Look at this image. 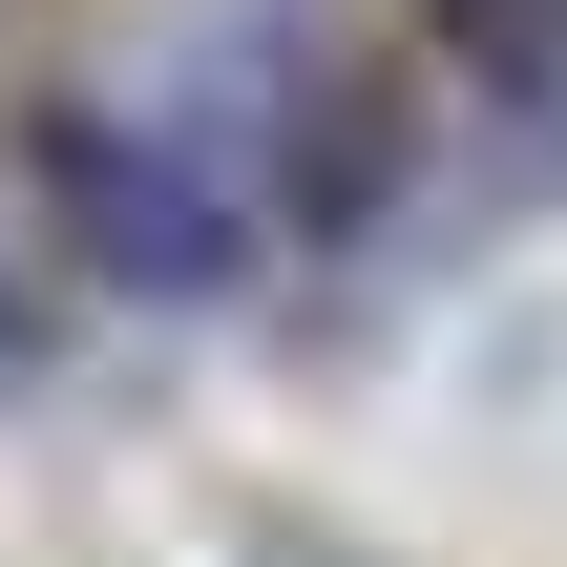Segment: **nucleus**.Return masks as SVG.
<instances>
[{"instance_id":"nucleus-1","label":"nucleus","mask_w":567,"mask_h":567,"mask_svg":"<svg viewBox=\"0 0 567 567\" xmlns=\"http://www.w3.org/2000/svg\"><path fill=\"white\" fill-rule=\"evenodd\" d=\"M42 168H63V210H84V274H105V295H231V274H252V210H231L168 126L84 105V126H42Z\"/></svg>"},{"instance_id":"nucleus-2","label":"nucleus","mask_w":567,"mask_h":567,"mask_svg":"<svg viewBox=\"0 0 567 567\" xmlns=\"http://www.w3.org/2000/svg\"><path fill=\"white\" fill-rule=\"evenodd\" d=\"M0 358H21V295H0Z\"/></svg>"}]
</instances>
